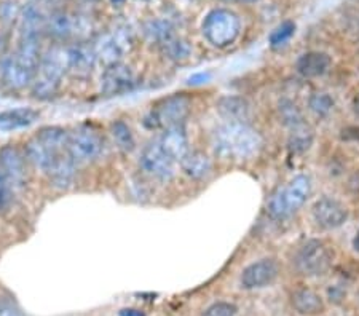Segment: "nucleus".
Segmentation results:
<instances>
[{
  "mask_svg": "<svg viewBox=\"0 0 359 316\" xmlns=\"http://www.w3.org/2000/svg\"><path fill=\"white\" fill-rule=\"evenodd\" d=\"M262 139L248 123H225L214 133V147L224 157L248 158L259 151Z\"/></svg>",
  "mask_w": 359,
  "mask_h": 316,
  "instance_id": "f257e3e1",
  "label": "nucleus"
},
{
  "mask_svg": "<svg viewBox=\"0 0 359 316\" xmlns=\"http://www.w3.org/2000/svg\"><path fill=\"white\" fill-rule=\"evenodd\" d=\"M311 195V179L306 174H299L280 188L269 203L270 214L276 219H287L295 214Z\"/></svg>",
  "mask_w": 359,
  "mask_h": 316,
  "instance_id": "f03ea898",
  "label": "nucleus"
},
{
  "mask_svg": "<svg viewBox=\"0 0 359 316\" xmlns=\"http://www.w3.org/2000/svg\"><path fill=\"white\" fill-rule=\"evenodd\" d=\"M201 31L212 47L227 48L238 39L241 32V21L233 11L214 8L205 16Z\"/></svg>",
  "mask_w": 359,
  "mask_h": 316,
  "instance_id": "7ed1b4c3",
  "label": "nucleus"
},
{
  "mask_svg": "<svg viewBox=\"0 0 359 316\" xmlns=\"http://www.w3.org/2000/svg\"><path fill=\"white\" fill-rule=\"evenodd\" d=\"M332 251L321 240H310L300 246L294 256V267L305 277L324 275L332 266Z\"/></svg>",
  "mask_w": 359,
  "mask_h": 316,
  "instance_id": "20e7f679",
  "label": "nucleus"
},
{
  "mask_svg": "<svg viewBox=\"0 0 359 316\" xmlns=\"http://www.w3.org/2000/svg\"><path fill=\"white\" fill-rule=\"evenodd\" d=\"M190 114V101L187 96L175 95L163 99L155 111L150 112L144 125L149 128H171V126H184L185 118Z\"/></svg>",
  "mask_w": 359,
  "mask_h": 316,
  "instance_id": "39448f33",
  "label": "nucleus"
},
{
  "mask_svg": "<svg viewBox=\"0 0 359 316\" xmlns=\"http://www.w3.org/2000/svg\"><path fill=\"white\" fill-rule=\"evenodd\" d=\"M104 141L97 131L91 128H79L69 133L66 152L75 163H90L101 157Z\"/></svg>",
  "mask_w": 359,
  "mask_h": 316,
  "instance_id": "423d86ee",
  "label": "nucleus"
},
{
  "mask_svg": "<svg viewBox=\"0 0 359 316\" xmlns=\"http://www.w3.org/2000/svg\"><path fill=\"white\" fill-rule=\"evenodd\" d=\"M175 163L168 157L163 149L160 147L158 141L149 142L142 149L141 166L150 176L157 177L160 181H170L175 176Z\"/></svg>",
  "mask_w": 359,
  "mask_h": 316,
  "instance_id": "0eeeda50",
  "label": "nucleus"
},
{
  "mask_svg": "<svg viewBox=\"0 0 359 316\" xmlns=\"http://www.w3.org/2000/svg\"><path fill=\"white\" fill-rule=\"evenodd\" d=\"M131 39L128 34L125 31H117L101 36L93 50L96 53V60L102 61L106 66H112L120 62L121 57L128 51Z\"/></svg>",
  "mask_w": 359,
  "mask_h": 316,
  "instance_id": "6e6552de",
  "label": "nucleus"
},
{
  "mask_svg": "<svg viewBox=\"0 0 359 316\" xmlns=\"http://www.w3.org/2000/svg\"><path fill=\"white\" fill-rule=\"evenodd\" d=\"M280 268L273 259H260L243 270L241 273V286L245 289H260V287H267L278 278Z\"/></svg>",
  "mask_w": 359,
  "mask_h": 316,
  "instance_id": "1a4fd4ad",
  "label": "nucleus"
},
{
  "mask_svg": "<svg viewBox=\"0 0 359 316\" xmlns=\"http://www.w3.org/2000/svg\"><path fill=\"white\" fill-rule=\"evenodd\" d=\"M313 219L324 230L339 228L348 219V209L344 203L331 197H323L313 205Z\"/></svg>",
  "mask_w": 359,
  "mask_h": 316,
  "instance_id": "9d476101",
  "label": "nucleus"
},
{
  "mask_svg": "<svg viewBox=\"0 0 359 316\" xmlns=\"http://www.w3.org/2000/svg\"><path fill=\"white\" fill-rule=\"evenodd\" d=\"M86 27L88 26L85 25L83 18L69 15L66 11H55V13L46 16L45 21V31L57 40H67L82 36Z\"/></svg>",
  "mask_w": 359,
  "mask_h": 316,
  "instance_id": "9b49d317",
  "label": "nucleus"
},
{
  "mask_svg": "<svg viewBox=\"0 0 359 316\" xmlns=\"http://www.w3.org/2000/svg\"><path fill=\"white\" fill-rule=\"evenodd\" d=\"M135 83L136 78L131 67L117 62V64L107 66L104 71L101 77V91L106 96L123 95L126 91L133 90Z\"/></svg>",
  "mask_w": 359,
  "mask_h": 316,
  "instance_id": "f8f14e48",
  "label": "nucleus"
},
{
  "mask_svg": "<svg viewBox=\"0 0 359 316\" xmlns=\"http://www.w3.org/2000/svg\"><path fill=\"white\" fill-rule=\"evenodd\" d=\"M0 172L13 187L21 186L26 179V160L18 149L5 146L0 149Z\"/></svg>",
  "mask_w": 359,
  "mask_h": 316,
  "instance_id": "ddd939ff",
  "label": "nucleus"
},
{
  "mask_svg": "<svg viewBox=\"0 0 359 316\" xmlns=\"http://www.w3.org/2000/svg\"><path fill=\"white\" fill-rule=\"evenodd\" d=\"M66 72H69L67 47H53L40 57L39 76L61 83Z\"/></svg>",
  "mask_w": 359,
  "mask_h": 316,
  "instance_id": "4468645a",
  "label": "nucleus"
},
{
  "mask_svg": "<svg viewBox=\"0 0 359 316\" xmlns=\"http://www.w3.org/2000/svg\"><path fill=\"white\" fill-rule=\"evenodd\" d=\"M216 111L227 123H248L251 118V104L241 96H222L216 102Z\"/></svg>",
  "mask_w": 359,
  "mask_h": 316,
  "instance_id": "2eb2a0df",
  "label": "nucleus"
},
{
  "mask_svg": "<svg viewBox=\"0 0 359 316\" xmlns=\"http://www.w3.org/2000/svg\"><path fill=\"white\" fill-rule=\"evenodd\" d=\"M37 72L18 60L16 56H10L2 62V80L10 88L21 90L31 85L36 78Z\"/></svg>",
  "mask_w": 359,
  "mask_h": 316,
  "instance_id": "dca6fc26",
  "label": "nucleus"
},
{
  "mask_svg": "<svg viewBox=\"0 0 359 316\" xmlns=\"http://www.w3.org/2000/svg\"><path fill=\"white\" fill-rule=\"evenodd\" d=\"M51 184L60 191H67L71 188L77 177V163L69 157L67 152L57 155V158L50 166V170L46 171Z\"/></svg>",
  "mask_w": 359,
  "mask_h": 316,
  "instance_id": "f3484780",
  "label": "nucleus"
},
{
  "mask_svg": "<svg viewBox=\"0 0 359 316\" xmlns=\"http://www.w3.org/2000/svg\"><path fill=\"white\" fill-rule=\"evenodd\" d=\"M158 144L172 162H181L185 155L189 153V137L184 126L165 128Z\"/></svg>",
  "mask_w": 359,
  "mask_h": 316,
  "instance_id": "a211bd4d",
  "label": "nucleus"
},
{
  "mask_svg": "<svg viewBox=\"0 0 359 316\" xmlns=\"http://www.w3.org/2000/svg\"><path fill=\"white\" fill-rule=\"evenodd\" d=\"M332 64V57L324 51H309L297 60L295 69L305 78H316L326 74Z\"/></svg>",
  "mask_w": 359,
  "mask_h": 316,
  "instance_id": "6ab92c4d",
  "label": "nucleus"
},
{
  "mask_svg": "<svg viewBox=\"0 0 359 316\" xmlns=\"http://www.w3.org/2000/svg\"><path fill=\"white\" fill-rule=\"evenodd\" d=\"M67 53H69V72H72L79 77L90 76L97 61L93 47H88V45H83V43H77V45H72V47H67Z\"/></svg>",
  "mask_w": 359,
  "mask_h": 316,
  "instance_id": "aec40b11",
  "label": "nucleus"
},
{
  "mask_svg": "<svg viewBox=\"0 0 359 316\" xmlns=\"http://www.w3.org/2000/svg\"><path fill=\"white\" fill-rule=\"evenodd\" d=\"M40 114L36 109L31 107H18L11 111L0 112V131H16L21 128H27L36 123Z\"/></svg>",
  "mask_w": 359,
  "mask_h": 316,
  "instance_id": "412c9836",
  "label": "nucleus"
},
{
  "mask_svg": "<svg viewBox=\"0 0 359 316\" xmlns=\"http://www.w3.org/2000/svg\"><path fill=\"white\" fill-rule=\"evenodd\" d=\"M179 163H181L182 171L185 174L192 177V179H203V177H206L212 170L211 158L208 157L206 153L198 152V151L195 152L189 151V153L185 155Z\"/></svg>",
  "mask_w": 359,
  "mask_h": 316,
  "instance_id": "4be33fe9",
  "label": "nucleus"
},
{
  "mask_svg": "<svg viewBox=\"0 0 359 316\" xmlns=\"http://www.w3.org/2000/svg\"><path fill=\"white\" fill-rule=\"evenodd\" d=\"M25 153H26V160H29L36 168L42 170L46 172L50 170V166L53 165L55 160L57 158V155L61 153H55L51 152L50 149H46L42 142H40L37 137L29 141L25 147Z\"/></svg>",
  "mask_w": 359,
  "mask_h": 316,
  "instance_id": "5701e85b",
  "label": "nucleus"
},
{
  "mask_svg": "<svg viewBox=\"0 0 359 316\" xmlns=\"http://www.w3.org/2000/svg\"><path fill=\"white\" fill-rule=\"evenodd\" d=\"M46 16L37 5H27L21 13V37H39L45 29Z\"/></svg>",
  "mask_w": 359,
  "mask_h": 316,
  "instance_id": "b1692460",
  "label": "nucleus"
},
{
  "mask_svg": "<svg viewBox=\"0 0 359 316\" xmlns=\"http://www.w3.org/2000/svg\"><path fill=\"white\" fill-rule=\"evenodd\" d=\"M292 307L300 315H318L323 312L324 303L320 294L311 289H299L292 294Z\"/></svg>",
  "mask_w": 359,
  "mask_h": 316,
  "instance_id": "393cba45",
  "label": "nucleus"
},
{
  "mask_svg": "<svg viewBox=\"0 0 359 316\" xmlns=\"http://www.w3.org/2000/svg\"><path fill=\"white\" fill-rule=\"evenodd\" d=\"M46 149L55 153H65L69 142V131L61 126H45L36 136Z\"/></svg>",
  "mask_w": 359,
  "mask_h": 316,
  "instance_id": "a878e982",
  "label": "nucleus"
},
{
  "mask_svg": "<svg viewBox=\"0 0 359 316\" xmlns=\"http://www.w3.org/2000/svg\"><path fill=\"white\" fill-rule=\"evenodd\" d=\"M315 141V133L310 125L302 123L291 128V135L287 139V147L292 153H304L311 147Z\"/></svg>",
  "mask_w": 359,
  "mask_h": 316,
  "instance_id": "bb28decb",
  "label": "nucleus"
},
{
  "mask_svg": "<svg viewBox=\"0 0 359 316\" xmlns=\"http://www.w3.org/2000/svg\"><path fill=\"white\" fill-rule=\"evenodd\" d=\"M111 135L120 151H123V152L135 151V147H136L135 135H133L131 128L123 122V120H117V122H114L111 125Z\"/></svg>",
  "mask_w": 359,
  "mask_h": 316,
  "instance_id": "cd10ccee",
  "label": "nucleus"
},
{
  "mask_svg": "<svg viewBox=\"0 0 359 316\" xmlns=\"http://www.w3.org/2000/svg\"><path fill=\"white\" fill-rule=\"evenodd\" d=\"M144 34L149 40L157 43H163L165 40L175 36V29L166 20H150L144 25Z\"/></svg>",
  "mask_w": 359,
  "mask_h": 316,
  "instance_id": "c85d7f7f",
  "label": "nucleus"
},
{
  "mask_svg": "<svg viewBox=\"0 0 359 316\" xmlns=\"http://www.w3.org/2000/svg\"><path fill=\"white\" fill-rule=\"evenodd\" d=\"M278 114H280L283 125L289 126V128H295V126L305 123L302 111H300V107L291 99H283L280 104H278Z\"/></svg>",
  "mask_w": 359,
  "mask_h": 316,
  "instance_id": "c756f323",
  "label": "nucleus"
},
{
  "mask_svg": "<svg viewBox=\"0 0 359 316\" xmlns=\"http://www.w3.org/2000/svg\"><path fill=\"white\" fill-rule=\"evenodd\" d=\"M160 45H161V50H163L165 56L171 61L179 62V61L187 60V57L190 56V47L187 45V42H184L182 39H179L176 36L170 37Z\"/></svg>",
  "mask_w": 359,
  "mask_h": 316,
  "instance_id": "7c9ffc66",
  "label": "nucleus"
},
{
  "mask_svg": "<svg viewBox=\"0 0 359 316\" xmlns=\"http://www.w3.org/2000/svg\"><path fill=\"white\" fill-rule=\"evenodd\" d=\"M57 90H60V82L45 78L42 76L36 77L32 82V96L37 97V99H50V97L56 96Z\"/></svg>",
  "mask_w": 359,
  "mask_h": 316,
  "instance_id": "2f4dec72",
  "label": "nucleus"
},
{
  "mask_svg": "<svg viewBox=\"0 0 359 316\" xmlns=\"http://www.w3.org/2000/svg\"><path fill=\"white\" fill-rule=\"evenodd\" d=\"M295 32V25L292 21H285L281 22L280 26H278L273 32L270 34L269 37V42L273 48H278V47H283V45H286L289 40L292 39Z\"/></svg>",
  "mask_w": 359,
  "mask_h": 316,
  "instance_id": "473e14b6",
  "label": "nucleus"
},
{
  "mask_svg": "<svg viewBox=\"0 0 359 316\" xmlns=\"http://www.w3.org/2000/svg\"><path fill=\"white\" fill-rule=\"evenodd\" d=\"M310 111L318 117H326L334 107V99L327 93H315L309 101Z\"/></svg>",
  "mask_w": 359,
  "mask_h": 316,
  "instance_id": "72a5a7b5",
  "label": "nucleus"
},
{
  "mask_svg": "<svg viewBox=\"0 0 359 316\" xmlns=\"http://www.w3.org/2000/svg\"><path fill=\"white\" fill-rule=\"evenodd\" d=\"M238 308L230 302H216L205 310L203 316H236Z\"/></svg>",
  "mask_w": 359,
  "mask_h": 316,
  "instance_id": "f704fd0d",
  "label": "nucleus"
},
{
  "mask_svg": "<svg viewBox=\"0 0 359 316\" xmlns=\"http://www.w3.org/2000/svg\"><path fill=\"white\" fill-rule=\"evenodd\" d=\"M13 197V186L10 181L0 172V208H4L5 205H8Z\"/></svg>",
  "mask_w": 359,
  "mask_h": 316,
  "instance_id": "c9c22d12",
  "label": "nucleus"
},
{
  "mask_svg": "<svg viewBox=\"0 0 359 316\" xmlns=\"http://www.w3.org/2000/svg\"><path fill=\"white\" fill-rule=\"evenodd\" d=\"M18 15H20V10L16 7L15 2H5L2 7H0V16H2L5 21L18 18Z\"/></svg>",
  "mask_w": 359,
  "mask_h": 316,
  "instance_id": "e433bc0d",
  "label": "nucleus"
},
{
  "mask_svg": "<svg viewBox=\"0 0 359 316\" xmlns=\"http://www.w3.org/2000/svg\"><path fill=\"white\" fill-rule=\"evenodd\" d=\"M0 316H22V313L15 303L5 301V298H0Z\"/></svg>",
  "mask_w": 359,
  "mask_h": 316,
  "instance_id": "4c0bfd02",
  "label": "nucleus"
},
{
  "mask_svg": "<svg viewBox=\"0 0 359 316\" xmlns=\"http://www.w3.org/2000/svg\"><path fill=\"white\" fill-rule=\"evenodd\" d=\"M210 74H196V76H194V77H190L189 78V83L190 85H198V83H205L206 80H210Z\"/></svg>",
  "mask_w": 359,
  "mask_h": 316,
  "instance_id": "58836bf2",
  "label": "nucleus"
},
{
  "mask_svg": "<svg viewBox=\"0 0 359 316\" xmlns=\"http://www.w3.org/2000/svg\"><path fill=\"white\" fill-rule=\"evenodd\" d=\"M118 316H146V313H144L142 310H137V308H123V310H120Z\"/></svg>",
  "mask_w": 359,
  "mask_h": 316,
  "instance_id": "ea45409f",
  "label": "nucleus"
},
{
  "mask_svg": "<svg viewBox=\"0 0 359 316\" xmlns=\"http://www.w3.org/2000/svg\"><path fill=\"white\" fill-rule=\"evenodd\" d=\"M353 249H355L356 252H359V230L355 235V238H353Z\"/></svg>",
  "mask_w": 359,
  "mask_h": 316,
  "instance_id": "a19ab883",
  "label": "nucleus"
},
{
  "mask_svg": "<svg viewBox=\"0 0 359 316\" xmlns=\"http://www.w3.org/2000/svg\"><path fill=\"white\" fill-rule=\"evenodd\" d=\"M353 107H355V114L359 115V95L355 97V102H353Z\"/></svg>",
  "mask_w": 359,
  "mask_h": 316,
  "instance_id": "79ce46f5",
  "label": "nucleus"
},
{
  "mask_svg": "<svg viewBox=\"0 0 359 316\" xmlns=\"http://www.w3.org/2000/svg\"><path fill=\"white\" fill-rule=\"evenodd\" d=\"M111 2H112V4H115V5H120V4H123L125 0H111Z\"/></svg>",
  "mask_w": 359,
  "mask_h": 316,
  "instance_id": "37998d69",
  "label": "nucleus"
},
{
  "mask_svg": "<svg viewBox=\"0 0 359 316\" xmlns=\"http://www.w3.org/2000/svg\"><path fill=\"white\" fill-rule=\"evenodd\" d=\"M243 2H248V4H254V2H257V0H243Z\"/></svg>",
  "mask_w": 359,
  "mask_h": 316,
  "instance_id": "c03bdc74",
  "label": "nucleus"
},
{
  "mask_svg": "<svg viewBox=\"0 0 359 316\" xmlns=\"http://www.w3.org/2000/svg\"><path fill=\"white\" fill-rule=\"evenodd\" d=\"M358 296H359V294H358Z\"/></svg>",
  "mask_w": 359,
  "mask_h": 316,
  "instance_id": "a18cd8bd",
  "label": "nucleus"
}]
</instances>
